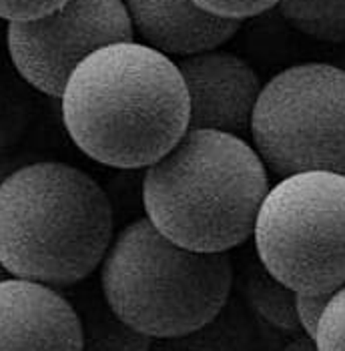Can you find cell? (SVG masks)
<instances>
[{
  "mask_svg": "<svg viewBox=\"0 0 345 351\" xmlns=\"http://www.w3.org/2000/svg\"><path fill=\"white\" fill-rule=\"evenodd\" d=\"M8 171H10L8 167H0V183H2V179H4V177L8 175Z\"/></svg>",
  "mask_w": 345,
  "mask_h": 351,
  "instance_id": "obj_20",
  "label": "cell"
},
{
  "mask_svg": "<svg viewBox=\"0 0 345 351\" xmlns=\"http://www.w3.org/2000/svg\"><path fill=\"white\" fill-rule=\"evenodd\" d=\"M249 143L279 179L345 175V69L301 62L271 77L253 108Z\"/></svg>",
  "mask_w": 345,
  "mask_h": 351,
  "instance_id": "obj_6",
  "label": "cell"
},
{
  "mask_svg": "<svg viewBox=\"0 0 345 351\" xmlns=\"http://www.w3.org/2000/svg\"><path fill=\"white\" fill-rule=\"evenodd\" d=\"M271 187L247 138L189 129L143 175L145 217L167 239L201 253H229L253 237Z\"/></svg>",
  "mask_w": 345,
  "mask_h": 351,
  "instance_id": "obj_3",
  "label": "cell"
},
{
  "mask_svg": "<svg viewBox=\"0 0 345 351\" xmlns=\"http://www.w3.org/2000/svg\"><path fill=\"white\" fill-rule=\"evenodd\" d=\"M333 293H295V315L299 329L305 337L313 339L319 319Z\"/></svg>",
  "mask_w": 345,
  "mask_h": 351,
  "instance_id": "obj_18",
  "label": "cell"
},
{
  "mask_svg": "<svg viewBox=\"0 0 345 351\" xmlns=\"http://www.w3.org/2000/svg\"><path fill=\"white\" fill-rule=\"evenodd\" d=\"M80 324V351H151L153 339L125 324L106 303L101 287L75 285L64 293Z\"/></svg>",
  "mask_w": 345,
  "mask_h": 351,
  "instance_id": "obj_11",
  "label": "cell"
},
{
  "mask_svg": "<svg viewBox=\"0 0 345 351\" xmlns=\"http://www.w3.org/2000/svg\"><path fill=\"white\" fill-rule=\"evenodd\" d=\"M67 0H0V21L27 23L62 6Z\"/></svg>",
  "mask_w": 345,
  "mask_h": 351,
  "instance_id": "obj_17",
  "label": "cell"
},
{
  "mask_svg": "<svg viewBox=\"0 0 345 351\" xmlns=\"http://www.w3.org/2000/svg\"><path fill=\"white\" fill-rule=\"evenodd\" d=\"M115 237L106 191L82 169L36 161L0 183V265L10 277L71 289L101 267Z\"/></svg>",
  "mask_w": 345,
  "mask_h": 351,
  "instance_id": "obj_2",
  "label": "cell"
},
{
  "mask_svg": "<svg viewBox=\"0 0 345 351\" xmlns=\"http://www.w3.org/2000/svg\"><path fill=\"white\" fill-rule=\"evenodd\" d=\"M245 301L265 324L281 331H301L295 315V291L267 273L261 265L253 267L245 279Z\"/></svg>",
  "mask_w": 345,
  "mask_h": 351,
  "instance_id": "obj_13",
  "label": "cell"
},
{
  "mask_svg": "<svg viewBox=\"0 0 345 351\" xmlns=\"http://www.w3.org/2000/svg\"><path fill=\"white\" fill-rule=\"evenodd\" d=\"M189 97V129L249 141L253 108L263 88L255 69L237 54L213 49L175 60Z\"/></svg>",
  "mask_w": 345,
  "mask_h": 351,
  "instance_id": "obj_8",
  "label": "cell"
},
{
  "mask_svg": "<svg viewBox=\"0 0 345 351\" xmlns=\"http://www.w3.org/2000/svg\"><path fill=\"white\" fill-rule=\"evenodd\" d=\"M311 341L318 351H345V285L327 301Z\"/></svg>",
  "mask_w": 345,
  "mask_h": 351,
  "instance_id": "obj_15",
  "label": "cell"
},
{
  "mask_svg": "<svg viewBox=\"0 0 345 351\" xmlns=\"http://www.w3.org/2000/svg\"><path fill=\"white\" fill-rule=\"evenodd\" d=\"M99 269L110 309L153 341L207 324L231 299L235 277L229 253L181 247L145 215L112 237Z\"/></svg>",
  "mask_w": 345,
  "mask_h": 351,
  "instance_id": "obj_4",
  "label": "cell"
},
{
  "mask_svg": "<svg viewBox=\"0 0 345 351\" xmlns=\"http://www.w3.org/2000/svg\"><path fill=\"white\" fill-rule=\"evenodd\" d=\"M255 329L247 307L229 299L225 307L197 329L159 339L160 351H253Z\"/></svg>",
  "mask_w": 345,
  "mask_h": 351,
  "instance_id": "obj_12",
  "label": "cell"
},
{
  "mask_svg": "<svg viewBox=\"0 0 345 351\" xmlns=\"http://www.w3.org/2000/svg\"><path fill=\"white\" fill-rule=\"evenodd\" d=\"M134 40L123 0H67L27 23H8L6 49L12 66L38 93L60 99L80 62L99 49Z\"/></svg>",
  "mask_w": 345,
  "mask_h": 351,
  "instance_id": "obj_7",
  "label": "cell"
},
{
  "mask_svg": "<svg viewBox=\"0 0 345 351\" xmlns=\"http://www.w3.org/2000/svg\"><path fill=\"white\" fill-rule=\"evenodd\" d=\"M0 351H80L73 303L43 283L0 279Z\"/></svg>",
  "mask_w": 345,
  "mask_h": 351,
  "instance_id": "obj_9",
  "label": "cell"
},
{
  "mask_svg": "<svg viewBox=\"0 0 345 351\" xmlns=\"http://www.w3.org/2000/svg\"><path fill=\"white\" fill-rule=\"evenodd\" d=\"M259 265L295 293L345 285V175L295 173L267 191L253 229Z\"/></svg>",
  "mask_w": 345,
  "mask_h": 351,
  "instance_id": "obj_5",
  "label": "cell"
},
{
  "mask_svg": "<svg viewBox=\"0 0 345 351\" xmlns=\"http://www.w3.org/2000/svg\"><path fill=\"white\" fill-rule=\"evenodd\" d=\"M193 2L213 16L243 23L247 19L263 14L271 8H277L281 0H193Z\"/></svg>",
  "mask_w": 345,
  "mask_h": 351,
  "instance_id": "obj_16",
  "label": "cell"
},
{
  "mask_svg": "<svg viewBox=\"0 0 345 351\" xmlns=\"http://www.w3.org/2000/svg\"><path fill=\"white\" fill-rule=\"evenodd\" d=\"M4 277H8V273L4 271V267L0 265V279H4Z\"/></svg>",
  "mask_w": 345,
  "mask_h": 351,
  "instance_id": "obj_21",
  "label": "cell"
},
{
  "mask_svg": "<svg viewBox=\"0 0 345 351\" xmlns=\"http://www.w3.org/2000/svg\"><path fill=\"white\" fill-rule=\"evenodd\" d=\"M58 101L75 147L112 169H147L189 131V97L177 62L139 40L86 56Z\"/></svg>",
  "mask_w": 345,
  "mask_h": 351,
  "instance_id": "obj_1",
  "label": "cell"
},
{
  "mask_svg": "<svg viewBox=\"0 0 345 351\" xmlns=\"http://www.w3.org/2000/svg\"><path fill=\"white\" fill-rule=\"evenodd\" d=\"M134 40L173 56L221 49L241 23L213 16L193 0H123Z\"/></svg>",
  "mask_w": 345,
  "mask_h": 351,
  "instance_id": "obj_10",
  "label": "cell"
},
{
  "mask_svg": "<svg viewBox=\"0 0 345 351\" xmlns=\"http://www.w3.org/2000/svg\"><path fill=\"white\" fill-rule=\"evenodd\" d=\"M283 351H318L316 350V346H313V341L309 339V337H297V339H293L292 343L285 348Z\"/></svg>",
  "mask_w": 345,
  "mask_h": 351,
  "instance_id": "obj_19",
  "label": "cell"
},
{
  "mask_svg": "<svg viewBox=\"0 0 345 351\" xmlns=\"http://www.w3.org/2000/svg\"><path fill=\"white\" fill-rule=\"evenodd\" d=\"M279 14L301 34L321 43H345V0H281Z\"/></svg>",
  "mask_w": 345,
  "mask_h": 351,
  "instance_id": "obj_14",
  "label": "cell"
}]
</instances>
